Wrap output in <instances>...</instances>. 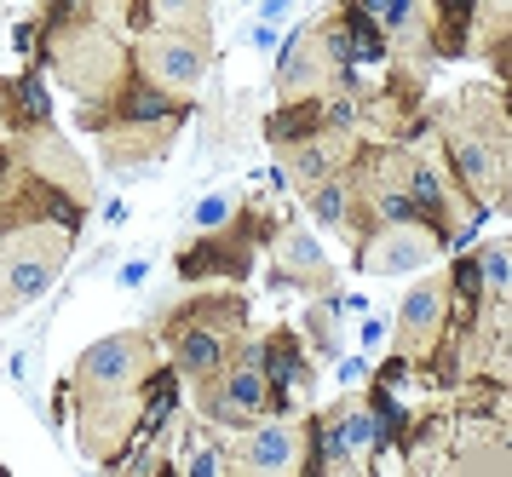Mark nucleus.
<instances>
[{"label":"nucleus","mask_w":512,"mask_h":477,"mask_svg":"<svg viewBox=\"0 0 512 477\" xmlns=\"http://www.w3.org/2000/svg\"><path fill=\"white\" fill-rule=\"evenodd\" d=\"M156 351L162 340L156 334H110V340L87 345L75 357V374H70V397L75 403H98V397H139L144 380L156 374Z\"/></svg>","instance_id":"obj_2"},{"label":"nucleus","mask_w":512,"mask_h":477,"mask_svg":"<svg viewBox=\"0 0 512 477\" xmlns=\"http://www.w3.org/2000/svg\"><path fill=\"white\" fill-rule=\"evenodd\" d=\"M277 282H288V288H328V282H334L328 253L317 248V236H305L300 225L277 230Z\"/></svg>","instance_id":"obj_11"},{"label":"nucleus","mask_w":512,"mask_h":477,"mask_svg":"<svg viewBox=\"0 0 512 477\" xmlns=\"http://www.w3.org/2000/svg\"><path fill=\"white\" fill-rule=\"evenodd\" d=\"M196 409L202 420H213L219 432H248L259 414L271 409V386H265V368L248 357H231L213 380L196 386Z\"/></svg>","instance_id":"obj_4"},{"label":"nucleus","mask_w":512,"mask_h":477,"mask_svg":"<svg viewBox=\"0 0 512 477\" xmlns=\"http://www.w3.org/2000/svg\"><path fill=\"white\" fill-rule=\"evenodd\" d=\"M127 18L150 23V29H185V35H208V0H139Z\"/></svg>","instance_id":"obj_14"},{"label":"nucleus","mask_w":512,"mask_h":477,"mask_svg":"<svg viewBox=\"0 0 512 477\" xmlns=\"http://www.w3.org/2000/svg\"><path fill=\"white\" fill-rule=\"evenodd\" d=\"M0 115H6V127H24V133H41L47 127V87L35 81V75H24V81H12V87H0Z\"/></svg>","instance_id":"obj_15"},{"label":"nucleus","mask_w":512,"mask_h":477,"mask_svg":"<svg viewBox=\"0 0 512 477\" xmlns=\"http://www.w3.org/2000/svg\"><path fill=\"white\" fill-rule=\"evenodd\" d=\"M231 472H300V426L259 414L248 437L231 449Z\"/></svg>","instance_id":"obj_9"},{"label":"nucleus","mask_w":512,"mask_h":477,"mask_svg":"<svg viewBox=\"0 0 512 477\" xmlns=\"http://www.w3.org/2000/svg\"><path fill=\"white\" fill-rule=\"evenodd\" d=\"M52 58V75L64 81L70 92L81 98H98V104H110L127 92V52L116 46L110 29H98L93 18H64L47 29V52Z\"/></svg>","instance_id":"obj_1"},{"label":"nucleus","mask_w":512,"mask_h":477,"mask_svg":"<svg viewBox=\"0 0 512 477\" xmlns=\"http://www.w3.org/2000/svg\"><path fill=\"white\" fill-rule=\"evenodd\" d=\"M259 368H265V386H271L277 403L288 391L311 386V363L300 357V340H294V334H271V340L259 345Z\"/></svg>","instance_id":"obj_12"},{"label":"nucleus","mask_w":512,"mask_h":477,"mask_svg":"<svg viewBox=\"0 0 512 477\" xmlns=\"http://www.w3.org/2000/svg\"><path fill=\"white\" fill-rule=\"evenodd\" d=\"M81 219V202L64 196L58 184H47L41 173H29L18 190H6L0 184V236H12V230H29V225H70Z\"/></svg>","instance_id":"obj_8"},{"label":"nucleus","mask_w":512,"mask_h":477,"mask_svg":"<svg viewBox=\"0 0 512 477\" xmlns=\"http://www.w3.org/2000/svg\"><path fill=\"white\" fill-rule=\"evenodd\" d=\"M29 173H41V179L58 184L64 196H75V202H87V196H93V173H87V161L75 156L70 144H58L52 133L29 138Z\"/></svg>","instance_id":"obj_10"},{"label":"nucleus","mask_w":512,"mask_h":477,"mask_svg":"<svg viewBox=\"0 0 512 477\" xmlns=\"http://www.w3.org/2000/svg\"><path fill=\"white\" fill-rule=\"evenodd\" d=\"M70 225H29L12 230V242L0 248V317H18L29 299L52 288V276L70 265Z\"/></svg>","instance_id":"obj_3"},{"label":"nucleus","mask_w":512,"mask_h":477,"mask_svg":"<svg viewBox=\"0 0 512 477\" xmlns=\"http://www.w3.org/2000/svg\"><path fill=\"white\" fill-rule=\"evenodd\" d=\"M449 334V282H420L403 294L397 305V334H392V357L420 363L432 345Z\"/></svg>","instance_id":"obj_7"},{"label":"nucleus","mask_w":512,"mask_h":477,"mask_svg":"<svg viewBox=\"0 0 512 477\" xmlns=\"http://www.w3.org/2000/svg\"><path fill=\"white\" fill-rule=\"evenodd\" d=\"M305 328H311V345H317V351H328V357L340 351V311H334V305H317Z\"/></svg>","instance_id":"obj_16"},{"label":"nucleus","mask_w":512,"mask_h":477,"mask_svg":"<svg viewBox=\"0 0 512 477\" xmlns=\"http://www.w3.org/2000/svg\"><path fill=\"white\" fill-rule=\"evenodd\" d=\"M443 236L420 219H386L374 225L363 242H357V265L369 276H409V271H426L438 259Z\"/></svg>","instance_id":"obj_6"},{"label":"nucleus","mask_w":512,"mask_h":477,"mask_svg":"<svg viewBox=\"0 0 512 477\" xmlns=\"http://www.w3.org/2000/svg\"><path fill=\"white\" fill-rule=\"evenodd\" d=\"M139 75H144V87L173 92V98L196 92V87H202V75H208V35H185V29H144Z\"/></svg>","instance_id":"obj_5"},{"label":"nucleus","mask_w":512,"mask_h":477,"mask_svg":"<svg viewBox=\"0 0 512 477\" xmlns=\"http://www.w3.org/2000/svg\"><path fill=\"white\" fill-rule=\"evenodd\" d=\"M110 6H116V12H133V0H110Z\"/></svg>","instance_id":"obj_17"},{"label":"nucleus","mask_w":512,"mask_h":477,"mask_svg":"<svg viewBox=\"0 0 512 477\" xmlns=\"http://www.w3.org/2000/svg\"><path fill=\"white\" fill-rule=\"evenodd\" d=\"M472 12L478 0H432V18H426V46L438 58H461L472 41Z\"/></svg>","instance_id":"obj_13"}]
</instances>
